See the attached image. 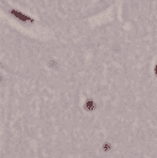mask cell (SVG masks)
Returning a JSON list of instances; mask_svg holds the SVG:
<instances>
[{
    "label": "cell",
    "mask_w": 157,
    "mask_h": 158,
    "mask_svg": "<svg viewBox=\"0 0 157 158\" xmlns=\"http://www.w3.org/2000/svg\"><path fill=\"white\" fill-rule=\"evenodd\" d=\"M84 109L87 111H93L94 110V101L93 100H87V103L84 104Z\"/></svg>",
    "instance_id": "1"
},
{
    "label": "cell",
    "mask_w": 157,
    "mask_h": 158,
    "mask_svg": "<svg viewBox=\"0 0 157 158\" xmlns=\"http://www.w3.org/2000/svg\"><path fill=\"white\" fill-rule=\"evenodd\" d=\"M13 14L15 15V16H17L19 19H21L22 21H31V19H28V17H26V16H24L22 14H20V13H16V11H13Z\"/></svg>",
    "instance_id": "2"
},
{
    "label": "cell",
    "mask_w": 157,
    "mask_h": 158,
    "mask_svg": "<svg viewBox=\"0 0 157 158\" xmlns=\"http://www.w3.org/2000/svg\"><path fill=\"white\" fill-rule=\"evenodd\" d=\"M110 143H104V146H103V149L107 152V151H110Z\"/></svg>",
    "instance_id": "3"
},
{
    "label": "cell",
    "mask_w": 157,
    "mask_h": 158,
    "mask_svg": "<svg viewBox=\"0 0 157 158\" xmlns=\"http://www.w3.org/2000/svg\"><path fill=\"white\" fill-rule=\"evenodd\" d=\"M155 73H156V75H157V66L155 67Z\"/></svg>",
    "instance_id": "4"
}]
</instances>
